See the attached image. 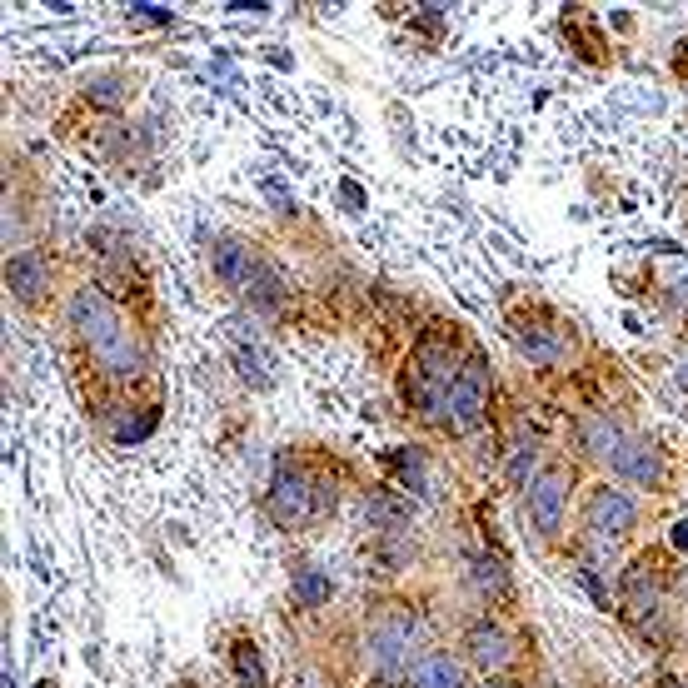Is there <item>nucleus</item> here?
<instances>
[{
    "instance_id": "nucleus-1",
    "label": "nucleus",
    "mask_w": 688,
    "mask_h": 688,
    "mask_svg": "<svg viewBox=\"0 0 688 688\" xmlns=\"http://www.w3.org/2000/svg\"><path fill=\"white\" fill-rule=\"evenodd\" d=\"M70 330L80 335V344L90 349V359L115 374V379H135L145 369V344L135 335V325L120 320V310L105 300V290L80 285L70 295Z\"/></svg>"
},
{
    "instance_id": "nucleus-2",
    "label": "nucleus",
    "mask_w": 688,
    "mask_h": 688,
    "mask_svg": "<svg viewBox=\"0 0 688 688\" xmlns=\"http://www.w3.org/2000/svg\"><path fill=\"white\" fill-rule=\"evenodd\" d=\"M454 379H459V369H454V344L439 340V335H429V340L419 344V354L409 359L404 399H409L419 414H429V419L444 424V409H449V389H454Z\"/></svg>"
},
{
    "instance_id": "nucleus-3",
    "label": "nucleus",
    "mask_w": 688,
    "mask_h": 688,
    "mask_svg": "<svg viewBox=\"0 0 688 688\" xmlns=\"http://www.w3.org/2000/svg\"><path fill=\"white\" fill-rule=\"evenodd\" d=\"M414 644H419L414 614H404V609L379 614L374 629H369V639H364V664H369V674H379V679H399V674H409V664H414Z\"/></svg>"
},
{
    "instance_id": "nucleus-4",
    "label": "nucleus",
    "mask_w": 688,
    "mask_h": 688,
    "mask_svg": "<svg viewBox=\"0 0 688 688\" xmlns=\"http://www.w3.org/2000/svg\"><path fill=\"white\" fill-rule=\"evenodd\" d=\"M484 414H489V364H484V354H469V359L459 364L454 389H449L444 424H449L454 434H474V429L484 424Z\"/></svg>"
},
{
    "instance_id": "nucleus-5",
    "label": "nucleus",
    "mask_w": 688,
    "mask_h": 688,
    "mask_svg": "<svg viewBox=\"0 0 688 688\" xmlns=\"http://www.w3.org/2000/svg\"><path fill=\"white\" fill-rule=\"evenodd\" d=\"M564 504H569V474L564 469H549L529 484V524L539 539H554L559 524H564Z\"/></svg>"
},
{
    "instance_id": "nucleus-6",
    "label": "nucleus",
    "mask_w": 688,
    "mask_h": 688,
    "mask_svg": "<svg viewBox=\"0 0 688 688\" xmlns=\"http://www.w3.org/2000/svg\"><path fill=\"white\" fill-rule=\"evenodd\" d=\"M315 484L320 479H305L300 469H280L275 474V489H270V514L280 519V524H305V519H315L320 509H315Z\"/></svg>"
},
{
    "instance_id": "nucleus-7",
    "label": "nucleus",
    "mask_w": 688,
    "mask_h": 688,
    "mask_svg": "<svg viewBox=\"0 0 688 688\" xmlns=\"http://www.w3.org/2000/svg\"><path fill=\"white\" fill-rule=\"evenodd\" d=\"M634 519H639V509H634L629 494H619V489H594V494H589L584 524H589L594 539H624V534L634 529Z\"/></svg>"
},
{
    "instance_id": "nucleus-8",
    "label": "nucleus",
    "mask_w": 688,
    "mask_h": 688,
    "mask_svg": "<svg viewBox=\"0 0 688 688\" xmlns=\"http://www.w3.org/2000/svg\"><path fill=\"white\" fill-rule=\"evenodd\" d=\"M5 285H10V295H15L20 305H35V300L50 290V260H45L40 250L10 255V260H5Z\"/></svg>"
},
{
    "instance_id": "nucleus-9",
    "label": "nucleus",
    "mask_w": 688,
    "mask_h": 688,
    "mask_svg": "<svg viewBox=\"0 0 688 688\" xmlns=\"http://www.w3.org/2000/svg\"><path fill=\"white\" fill-rule=\"evenodd\" d=\"M464 649H469V664H479L484 674H494V669H504L509 664V634L499 629V624H474L469 634H464Z\"/></svg>"
},
{
    "instance_id": "nucleus-10",
    "label": "nucleus",
    "mask_w": 688,
    "mask_h": 688,
    "mask_svg": "<svg viewBox=\"0 0 688 688\" xmlns=\"http://www.w3.org/2000/svg\"><path fill=\"white\" fill-rule=\"evenodd\" d=\"M255 260H260V255H255L250 245H240V240H220V245L210 250V265H215V275H220L230 290H245Z\"/></svg>"
},
{
    "instance_id": "nucleus-11",
    "label": "nucleus",
    "mask_w": 688,
    "mask_h": 688,
    "mask_svg": "<svg viewBox=\"0 0 688 688\" xmlns=\"http://www.w3.org/2000/svg\"><path fill=\"white\" fill-rule=\"evenodd\" d=\"M225 340H230V349H235L240 379H250L255 389H265V384H270V359L260 354V344H255V340H245V325H240V320H230V325H225Z\"/></svg>"
},
{
    "instance_id": "nucleus-12",
    "label": "nucleus",
    "mask_w": 688,
    "mask_h": 688,
    "mask_svg": "<svg viewBox=\"0 0 688 688\" xmlns=\"http://www.w3.org/2000/svg\"><path fill=\"white\" fill-rule=\"evenodd\" d=\"M245 295H250L255 310L275 315V310L285 305V280H280V270L265 265V260H255V270H250V280H245Z\"/></svg>"
},
{
    "instance_id": "nucleus-13",
    "label": "nucleus",
    "mask_w": 688,
    "mask_h": 688,
    "mask_svg": "<svg viewBox=\"0 0 688 688\" xmlns=\"http://www.w3.org/2000/svg\"><path fill=\"white\" fill-rule=\"evenodd\" d=\"M579 444L594 454V459H619L624 454V434H619V424H609L604 414H589L584 424H579Z\"/></svg>"
},
{
    "instance_id": "nucleus-14",
    "label": "nucleus",
    "mask_w": 688,
    "mask_h": 688,
    "mask_svg": "<svg viewBox=\"0 0 688 688\" xmlns=\"http://www.w3.org/2000/svg\"><path fill=\"white\" fill-rule=\"evenodd\" d=\"M414 688H469V679H464V664H459V659L429 654V659H419V669H414Z\"/></svg>"
},
{
    "instance_id": "nucleus-15",
    "label": "nucleus",
    "mask_w": 688,
    "mask_h": 688,
    "mask_svg": "<svg viewBox=\"0 0 688 688\" xmlns=\"http://www.w3.org/2000/svg\"><path fill=\"white\" fill-rule=\"evenodd\" d=\"M614 469H619V474H629L634 484H659V479H664L659 454H654L649 444H624V454L614 459Z\"/></svg>"
},
{
    "instance_id": "nucleus-16",
    "label": "nucleus",
    "mask_w": 688,
    "mask_h": 688,
    "mask_svg": "<svg viewBox=\"0 0 688 688\" xmlns=\"http://www.w3.org/2000/svg\"><path fill=\"white\" fill-rule=\"evenodd\" d=\"M514 344H519L534 364H559V359H564V340H559L554 330H534V325H524V330H514Z\"/></svg>"
},
{
    "instance_id": "nucleus-17",
    "label": "nucleus",
    "mask_w": 688,
    "mask_h": 688,
    "mask_svg": "<svg viewBox=\"0 0 688 688\" xmlns=\"http://www.w3.org/2000/svg\"><path fill=\"white\" fill-rule=\"evenodd\" d=\"M469 579H474V589L479 594H509V574H504V564L499 559H469Z\"/></svg>"
},
{
    "instance_id": "nucleus-18",
    "label": "nucleus",
    "mask_w": 688,
    "mask_h": 688,
    "mask_svg": "<svg viewBox=\"0 0 688 688\" xmlns=\"http://www.w3.org/2000/svg\"><path fill=\"white\" fill-rule=\"evenodd\" d=\"M295 599H300L305 609L325 604V599H330V579L315 574V569H295Z\"/></svg>"
},
{
    "instance_id": "nucleus-19",
    "label": "nucleus",
    "mask_w": 688,
    "mask_h": 688,
    "mask_svg": "<svg viewBox=\"0 0 688 688\" xmlns=\"http://www.w3.org/2000/svg\"><path fill=\"white\" fill-rule=\"evenodd\" d=\"M235 674H240V688H265V664L255 644H235Z\"/></svg>"
},
{
    "instance_id": "nucleus-20",
    "label": "nucleus",
    "mask_w": 688,
    "mask_h": 688,
    "mask_svg": "<svg viewBox=\"0 0 688 688\" xmlns=\"http://www.w3.org/2000/svg\"><path fill=\"white\" fill-rule=\"evenodd\" d=\"M364 514H369L374 524H384V529H399V524L409 519V509H404V504H394L389 494H379V499H369V504H364Z\"/></svg>"
},
{
    "instance_id": "nucleus-21",
    "label": "nucleus",
    "mask_w": 688,
    "mask_h": 688,
    "mask_svg": "<svg viewBox=\"0 0 688 688\" xmlns=\"http://www.w3.org/2000/svg\"><path fill=\"white\" fill-rule=\"evenodd\" d=\"M389 464L404 474V484H409L414 494H424V489H429V484H424V459H419L414 449H409V454H389Z\"/></svg>"
},
{
    "instance_id": "nucleus-22",
    "label": "nucleus",
    "mask_w": 688,
    "mask_h": 688,
    "mask_svg": "<svg viewBox=\"0 0 688 688\" xmlns=\"http://www.w3.org/2000/svg\"><path fill=\"white\" fill-rule=\"evenodd\" d=\"M150 429H155V409H145L140 419H125V424L115 429V439H120V444H135V439H145Z\"/></svg>"
},
{
    "instance_id": "nucleus-23",
    "label": "nucleus",
    "mask_w": 688,
    "mask_h": 688,
    "mask_svg": "<svg viewBox=\"0 0 688 688\" xmlns=\"http://www.w3.org/2000/svg\"><path fill=\"white\" fill-rule=\"evenodd\" d=\"M120 85H125L120 75H105V80H95V85H85V90H90L95 100H105V105H120V100H125V90H120Z\"/></svg>"
},
{
    "instance_id": "nucleus-24",
    "label": "nucleus",
    "mask_w": 688,
    "mask_h": 688,
    "mask_svg": "<svg viewBox=\"0 0 688 688\" xmlns=\"http://www.w3.org/2000/svg\"><path fill=\"white\" fill-rule=\"evenodd\" d=\"M534 464H539V449H534V444H524V449L514 454V464H509V479H514V484H524V479L534 474Z\"/></svg>"
},
{
    "instance_id": "nucleus-25",
    "label": "nucleus",
    "mask_w": 688,
    "mask_h": 688,
    "mask_svg": "<svg viewBox=\"0 0 688 688\" xmlns=\"http://www.w3.org/2000/svg\"><path fill=\"white\" fill-rule=\"evenodd\" d=\"M135 15H140V20H150V25H165V20H170V10H165V5H135Z\"/></svg>"
},
{
    "instance_id": "nucleus-26",
    "label": "nucleus",
    "mask_w": 688,
    "mask_h": 688,
    "mask_svg": "<svg viewBox=\"0 0 688 688\" xmlns=\"http://www.w3.org/2000/svg\"><path fill=\"white\" fill-rule=\"evenodd\" d=\"M674 544H679V549L688 554V524H679V529H674Z\"/></svg>"
},
{
    "instance_id": "nucleus-27",
    "label": "nucleus",
    "mask_w": 688,
    "mask_h": 688,
    "mask_svg": "<svg viewBox=\"0 0 688 688\" xmlns=\"http://www.w3.org/2000/svg\"><path fill=\"white\" fill-rule=\"evenodd\" d=\"M679 384H684V389H688V364H684V374H679Z\"/></svg>"
},
{
    "instance_id": "nucleus-28",
    "label": "nucleus",
    "mask_w": 688,
    "mask_h": 688,
    "mask_svg": "<svg viewBox=\"0 0 688 688\" xmlns=\"http://www.w3.org/2000/svg\"><path fill=\"white\" fill-rule=\"evenodd\" d=\"M659 688H679V684H674V679H664V684H659Z\"/></svg>"
},
{
    "instance_id": "nucleus-29",
    "label": "nucleus",
    "mask_w": 688,
    "mask_h": 688,
    "mask_svg": "<svg viewBox=\"0 0 688 688\" xmlns=\"http://www.w3.org/2000/svg\"><path fill=\"white\" fill-rule=\"evenodd\" d=\"M484 688H514V684H484Z\"/></svg>"
}]
</instances>
